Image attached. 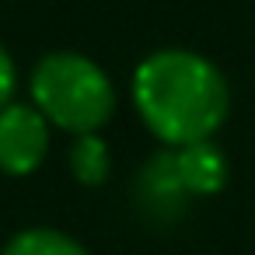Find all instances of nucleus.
<instances>
[{"mask_svg": "<svg viewBox=\"0 0 255 255\" xmlns=\"http://www.w3.org/2000/svg\"><path fill=\"white\" fill-rule=\"evenodd\" d=\"M14 81H18V74H14V60H11V53H7L4 46H0V109H7V105H11Z\"/></svg>", "mask_w": 255, "mask_h": 255, "instance_id": "6e6552de", "label": "nucleus"}, {"mask_svg": "<svg viewBox=\"0 0 255 255\" xmlns=\"http://www.w3.org/2000/svg\"><path fill=\"white\" fill-rule=\"evenodd\" d=\"M175 161H178V171H182L189 196H213L227 182V161L210 140L175 147Z\"/></svg>", "mask_w": 255, "mask_h": 255, "instance_id": "39448f33", "label": "nucleus"}, {"mask_svg": "<svg viewBox=\"0 0 255 255\" xmlns=\"http://www.w3.org/2000/svg\"><path fill=\"white\" fill-rule=\"evenodd\" d=\"M4 255H88L74 238L60 234V231H49V227H32V231H21L7 241Z\"/></svg>", "mask_w": 255, "mask_h": 255, "instance_id": "0eeeda50", "label": "nucleus"}, {"mask_svg": "<svg viewBox=\"0 0 255 255\" xmlns=\"http://www.w3.org/2000/svg\"><path fill=\"white\" fill-rule=\"evenodd\" d=\"M109 168L112 161H109V147L102 136L84 133L70 143V171L81 185H102L109 178Z\"/></svg>", "mask_w": 255, "mask_h": 255, "instance_id": "423d86ee", "label": "nucleus"}, {"mask_svg": "<svg viewBox=\"0 0 255 255\" xmlns=\"http://www.w3.org/2000/svg\"><path fill=\"white\" fill-rule=\"evenodd\" d=\"M35 109L56 123L60 129L84 136L109 123L116 109V95L98 63L81 53H53L32 74Z\"/></svg>", "mask_w": 255, "mask_h": 255, "instance_id": "f03ea898", "label": "nucleus"}, {"mask_svg": "<svg viewBox=\"0 0 255 255\" xmlns=\"http://www.w3.org/2000/svg\"><path fill=\"white\" fill-rule=\"evenodd\" d=\"M133 98L147 129L175 147L210 140L227 116V84L220 70L189 49H161L136 67Z\"/></svg>", "mask_w": 255, "mask_h": 255, "instance_id": "f257e3e1", "label": "nucleus"}, {"mask_svg": "<svg viewBox=\"0 0 255 255\" xmlns=\"http://www.w3.org/2000/svg\"><path fill=\"white\" fill-rule=\"evenodd\" d=\"M49 150V119L32 105L0 109V171L32 175Z\"/></svg>", "mask_w": 255, "mask_h": 255, "instance_id": "7ed1b4c3", "label": "nucleus"}, {"mask_svg": "<svg viewBox=\"0 0 255 255\" xmlns=\"http://www.w3.org/2000/svg\"><path fill=\"white\" fill-rule=\"evenodd\" d=\"M185 199H189V189L182 182L175 150L154 154L143 164L140 178H136V203H140V210L150 220H178L182 210H185Z\"/></svg>", "mask_w": 255, "mask_h": 255, "instance_id": "20e7f679", "label": "nucleus"}]
</instances>
